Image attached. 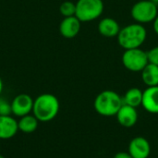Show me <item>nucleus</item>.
<instances>
[{
	"instance_id": "obj_9",
	"label": "nucleus",
	"mask_w": 158,
	"mask_h": 158,
	"mask_svg": "<svg viewBox=\"0 0 158 158\" xmlns=\"http://www.w3.org/2000/svg\"><path fill=\"white\" fill-rule=\"evenodd\" d=\"M81 21L76 17L64 18L59 25V31L61 35L67 39H72L76 37L81 31Z\"/></svg>"
},
{
	"instance_id": "obj_2",
	"label": "nucleus",
	"mask_w": 158,
	"mask_h": 158,
	"mask_svg": "<svg viewBox=\"0 0 158 158\" xmlns=\"http://www.w3.org/2000/svg\"><path fill=\"white\" fill-rule=\"evenodd\" d=\"M59 106L56 96L51 94H43L33 101L32 115L41 122H48L57 116Z\"/></svg>"
},
{
	"instance_id": "obj_23",
	"label": "nucleus",
	"mask_w": 158,
	"mask_h": 158,
	"mask_svg": "<svg viewBox=\"0 0 158 158\" xmlns=\"http://www.w3.org/2000/svg\"><path fill=\"white\" fill-rule=\"evenodd\" d=\"M152 1H153L154 3H156V5H157V4H158V0H152Z\"/></svg>"
},
{
	"instance_id": "obj_13",
	"label": "nucleus",
	"mask_w": 158,
	"mask_h": 158,
	"mask_svg": "<svg viewBox=\"0 0 158 158\" xmlns=\"http://www.w3.org/2000/svg\"><path fill=\"white\" fill-rule=\"evenodd\" d=\"M120 29L118 22L112 18H104L98 23L99 33L106 38L117 37Z\"/></svg>"
},
{
	"instance_id": "obj_17",
	"label": "nucleus",
	"mask_w": 158,
	"mask_h": 158,
	"mask_svg": "<svg viewBox=\"0 0 158 158\" xmlns=\"http://www.w3.org/2000/svg\"><path fill=\"white\" fill-rule=\"evenodd\" d=\"M59 11L64 18L72 17L76 14V3L71 1H65L59 6Z\"/></svg>"
},
{
	"instance_id": "obj_12",
	"label": "nucleus",
	"mask_w": 158,
	"mask_h": 158,
	"mask_svg": "<svg viewBox=\"0 0 158 158\" xmlns=\"http://www.w3.org/2000/svg\"><path fill=\"white\" fill-rule=\"evenodd\" d=\"M142 106L147 112L158 114V86L147 87L143 91Z\"/></svg>"
},
{
	"instance_id": "obj_21",
	"label": "nucleus",
	"mask_w": 158,
	"mask_h": 158,
	"mask_svg": "<svg viewBox=\"0 0 158 158\" xmlns=\"http://www.w3.org/2000/svg\"><path fill=\"white\" fill-rule=\"evenodd\" d=\"M153 28H154L155 32L158 35V15L157 17L156 18V19L153 21Z\"/></svg>"
},
{
	"instance_id": "obj_11",
	"label": "nucleus",
	"mask_w": 158,
	"mask_h": 158,
	"mask_svg": "<svg viewBox=\"0 0 158 158\" xmlns=\"http://www.w3.org/2000/svg\"><path fill=\"white\" fill-rule=\"evenodd\" d=\"M19 131L18 121L10 116H0V140L13 138Z\"/></svg>"
},
{
	"instance_id": "obj_24",
	"label": "nucleus",
	"mask_w": 158,
	"mask_h": 158,
	"mask_svg": "<svg viewBox=\"0 0 158 158\" xmlns=\"http://www.w3.org/2000/svg\"><path fill=\"white\" fill-rule=\"evenodd\" d=\"M0 158H5V156H3L2 155H0Z\"/></svg>"
},
{
	"instance_id": "obj_1",
	"label": "nucleus",
	"mask_w": 158,
	"mask_h": 158,
	"mask_svg": "<svg viewBox=\"0 0 158 158\" xmlns=\"http://www.w3.org/2000/svg\"><path fill=\"white\" fill-rule=\"evenodd\" d=\"M117 38L119 46L125 50L140 48L147 38V31L143 24L135 22L121 28Z\"/></svg>"
},
{
	"instance_id": "obj_5",
	"label": "nucleus",
	"mask_w": 158,
	"mask_h": 158,
	"mask_svg": "<svg viewBox=\"0 0 158 158\" xmlns=\"http://www.w3.org/2000/svg\"><path fill=\"white\" fill-rule=\"evenodd\" d=\"M131 14L137 23L143 25L152 22L158 15L157 5L152 0H140L132 6Z\"/></svg>"
},
{
	"instance_id": "obj_3",
	"label": "nucleus",
	"mask_w": 158,
	"mask_h": 158,
	"mask_svg": "<svg viewBox=\"0 0 158 158\" xmlns=\"http://www.w3.org/2000/svg\"><path fill=\"white\" fill-rule=\"evenodd\" d=\"M122 105L123 100L121 96L112 90L101 92L95 97L94 103L95 111L103 117L116 116Z\"/></svg>"
},
{
	"instance_id": "obj_15",
	"label": "nucleus",
	"mask_w": 158,
	"mask_h": 158,
	"mask_svg": "<svg viewBox=\"0 0 158 158\" xmlns=\"http://www.w3.org/2000/svg\"><path fill=\"white\" fill-rule=\"evenodd\" d=\"M143 94V92L139 88L133 87V88L129 89L125 93V94L122 98L123 104L128 105L132 107H135V108L138 107L139 106H142Z\"/></svg>"
},
{
	"instance_id": "obj_4",
	"label": "nucleus",
	"mask_w": 158,
	"mask_h": 158,
	"mask_svg": "<svg viewBox=\"0 0 158 158\" xmlns=\"http://www.w3.org/2000/svg\"><path fill=\"white\" fill-rule=\"evenodd\" d=\"M104 6L103 0H78L75 16L81 22H89L103 14Z\"/></svg>"
},
{
	"instance_id": "obj_8",
	"label": "nucleus",
	"mask_w": 158,
	"mask_h": 158,
	"mask_svg": "<svg viewBox=\"0 0 158 158\" xmlns=\"http://www.w3.org/2000/svg\"><path fill=\"white\" fill-rule=\"evenodd\" d=\"M129 153L133 158H148L151 153V145L144 137L138 136L131 141Z\"/></svg>"
},
{
	"instance_id": "obj_18",
	"label": "nucleus",
	"mask_w": 158,
	"mask_h": 158,
	"mask_svg": "<svg viewBox=\"0 0 158 158\" xmlns=\"http://www.w3.org/2000/svg\"><path fill=\"white\" fill-rule=\"evenodd\" d=\"M11 114V103L0 96V116H10Z\"/></svg>"
},
{
	"instance_id": "obj_14",
	"label": "nucleus",
	"mask_w": 158,
	"mask_h": 158,
	"mask_svg": "<svg viewBox=\"0 0 158 158\" xmlns=\"http://www.w3.org/2000/svg\"><path fill=\"white\" fill-rule=\"evenodd\" d=\"M141 73L142 80L147 87L158 86V66L148 63Z\"/></svg>"
},
{
	"instance_id": "obj_7",
	"label": "nucleus",
	"mask_w": 158,
	"mask_h": 158,
	"mask_svg": "<svg viewBox=\"0 0 158 158\" xmlns=\"http://www.w3.org/2000/svg\"><path fill=\"white\" fill-rule=\"evenodd\" d=\"M33 99L27 94L17 95L11 102L12 114L16 117H23L31 114L33 107Z\"/></svg>"
},
{
	"instance_id": "obj_6",
	"label": "nucleus",
	"mask_w": 158,
	"mask_h": 158,
	"mask_svg": "<svg viewBox=\"0 0 158 158\" xmlns=\"http://www.w3.org/2000/svg\"><path fill=\"white\" fill-rule=\"evenodd\" d=\"M121 60L123 66L132 72H141L149 63L147 52L141 49V47L125 50Z\"/></svg>"
},
{
	"instance_id": "obj_20",
	"label": "nucleus",
	"mask_w": 158,
	"mask_h": 158,
	"mask_svg": "<svg viewBox=\"0 0 158 158\" xmlns=\"http://www.w3.org/2000/svg\"><path fill=\"white\" fill-rule=\"evenodd\" d=\"M114 158H133L129 152H118L115 155Z\"/></svg>"
},
{
	"instance_id": "obj_10",
	"label": "nucleus",
	"mask_w": 158,
	"mask_h": 158,
	"mask_svg": "<svg viewBox=\"0 0 158 158\" xmlns=\"http://www.w3.org/2000/svg\"><path fill=\"white\" fill-rule=\"evenodd\" d=\"M116 117L118 122L121 126L126 128H131L134 126L138 121V112L136 108L124 104L119 108Z\"/></svg>"
},
{
	"instance_id": "obj_22",
	"label": "nucleus",
	"mask_w": 158,
	"mask_h": 158,
	"mask_svg": "<svg viewBox=\"0 0 158 158\" xmlns=\"http://www.w3.org/2000/svg\"><path fill=\"white\" fill-rule=\"evenodd\" d=\"M2 91H3V81H2V80L0 78V94L2 93Z\"/></svg>"
},
{
	"instance_id": "obj_19",
	"label": "nucleus",
	"mask_w": 158,
	"mask_h": 158,
	"mask_svg": "<svg viewBox=\"0 0 158 158\" xmlns=\"http://www.w3.org/2000/svg\"><path fill=\"white\" fill-rule=\"evenodd\" d=\"M147 56L149 63L158 66V46H155L147 51Z\"/></svg>"
},
{
	"instance_id": "obj_16",
	"label": "nucleus",
	"mask_w": 158,
	"mask_h": 158,
	"mask_svg": "<svg viewBox=\"0 0 158 158\" xmlns=\"http://www.w3.org/2000/svg\"><path fill=\"white\" fill-rule=\"evenodd\" d=\"M39 120L33 115H26L20 118L18 121L19 131H21L24 133H31L37 130Z\"/></svg>"
}]
</instances>
